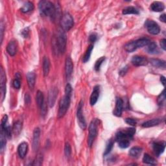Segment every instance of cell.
I'll list each match as a JSON object with an SVG mask.
<instances>
[{"label":"cell","mask_w":166,"mask_h":166,"mask_svg":"<svg viewBox=\"0 0 166 166\" xmlns=\"http://www.w3.org/2000/svg\"><path fill=\"white\" fill-rule=\"evenodd\" d=\"M139 10L133 7H126L123 10V14H139Z\"/></svg>","instance_id":"cell-31"},{"label":"cell","mask_w":166,"mask_h":166,"mask_svg":"<svg viewBox=\"0 0 166 166\" xmlns=\"http://www.w3.org/2000/svg\"><path fill=\"white\" fill-rule=\"evenodd\" d=\"M50 70V60L48 56H44L43 59V73L44 76L48 75Z\"/></svg>","instance_id":"cell-22"},{"label":"cell","mask_w":166,"mask_h":166,"mask_svg":"<svg viewBox=\"0 0 166 166\" xmlns=\"http://www.w3.org/2000/svg\"><path fill=\"white\" fill-rule=\"evenodd\" d=\"M128 69H129V68H128V66H127L124 67V68H123L121 70H120V71L119 73V75H121V76H124L125 75V74L127 73V72L128 71Z\"/></svg>","instance_id":"cell-42"},{"label":"cell","mask_w":166,"mask_h":166,"mask_svg":"<svg viewBox=\"0 0 166 166\" xmlns=\"http://www.w3.org/2000/svg\"><path fill=\"white\" fill-rule=\"evenodd\" d=\"M55 42L56 48L58 50L59 53L60 54H64L66 49L67 37L65 31L61 28L59 29L58 31H57Z\"/></svg>","instance_id":"cell-3"},{"label":"cell","mask_w":166,"mask_h":166,"mask_svg":"<svg viewBox=\"0 0 166 166\" xmlns=\"http://www.w3.org/2000/svg\"><path fill=\"white\" fill-rule=\"evenodd\" d=\"M6 136H5V133L1 131V135H0V145H1V152L2 153L3 152V151L5 149V146H6Z\"/></svg>","instance_id":"cell-34"},{"label":"cell","mask_w":166,"mask_h":166,"mask_svg":"<svg viewBox=\"0 0 166 166\" xmlns=\"http://www.w3.org/2000/svg\"><path fill=\"white\" fill-rule=\"evenodd\" d=\"M27 81L29 88L33 90L35 86L36 74L33 72H29L27 74Z\"/></svg>","instance_id":"cell-18"},{"label":"cell","mask_w":166,"mask_h":166,"mask_svg":"<svg viewBox=\"0 0 166 166\" xmlns=\"http://www.w3.org/2000/svg\"><path fill=\"white\" fill-rule=\"evenodd\" d=\"M29 29L28 28H26L25 29L22 31V35L24 36V37L26 38L29 36Z\"/></svg>","instance_id":"cell-46"},{"label":"cell","mask_w":166,"mask_h":166,"mask_svg":"<svg viewBox=\"0 0 166 166\" xmlns=\"http://www.w3.org/2000/svg\"><path fill=\"white\" fill-rule=\"evenodd\" d=\"M157 102L158 105L160 106H164L165 104V90H163L162 92L159 95L157 99Z\"/></svg>","instance_id":"cell-35"},{"label":"cell","mask_w":166,"mask_h":166,"mask_svg":"<svg viewBox=\"0 0 166 166\" xmlns=\"http://www.w3.org/2000/svg\"><path fill=\"white\" fill-rule=\"evenodd\" d=\"M132 64L135 66H146L148 64V60L144 56H134L133 57L131 60Z\"/></svg>","instance_id":"cell-14"},{"label":"cell","mask_w":166,"mask_h":166,"mask_svg":"<svg viewBox=\"0 0 166 166\" xmlns=\"http://www.w3.org/2000/svg\"><path fill=\"white\" fill-rule=\"evenodd\" d=\"M22 129V122L20 121H17L14 123L13 127V133L18 136L20 134Z\"/></svg>","instance_id":"cell-29"},{"label":"cell","mask_w":166,"mask_h":166,"mask_svg":"<svg viewBox=\"0 0 166 166\" xmlns=\"http://www.w3.org/2000/svg\"><path fill=\"white\" fill-rule=\"evenodd\" d=\"M99 92H100L99 86H95V87L94 88L92 93H91V96H90V103L91 106H94L96 104L97 100H98L99 99Z\"/></svg>","instance_id":"cell-16"},{"label":"cell","mask_w":166,"mask_h":166,"mask_svg":"<svg viewBox=\"0 0 166 166\" xmlns=\"http://www.w3.org/2000/svg\"><path fill=\"white\" fill-rule=\"evenodd\" d=\"M113 145H114L113 141H112V140L108 141V142L107 143V144H106V146L105 151L104 152V156L108 155V154L111 152L112 148H113Z\"/></svg>","instance_id":"cell-38"},{"label":"cell","mask_w":166,"mask_h":166,"mask_svg":"<svg viewBox=\"0 0 166 166\" xmlns=\"http://www.w3.org/2000/svg\"><path fill=\"white\" fill-rule=\"evenodd\" d=\"M34 9V5L32 2H27L24 4L23 7L21 8V11L23 13H27Z\"/></svg>","instance_id":"cell-28"},{"label":"cell","mask_w":166,"mask_h":166,"mask_svg":"<svg viewBox=\"0 0 166 166\" xmlns=\"http://www.w3.org/2000/svg\"><path fill=\"white\" fill-rule=\"evenodd\" d=\"M161 121H160V119H152L151 120H149L147 122H144L142 124V127L144 128H149V127H154V126L158 125Z\"/></svg>","instance_id":"cell-24"},{"label":"cell","mask_w":166,"mask_h":166,"mask_svg":"<svg viewBox=\"0 0 166 166\" xmlns=\"http://www.w3.org/2000/svg\"><path fill=\"white\" fill-rule=\"evenodd\" d=\"M40 137H41V130L39 128H36L34 130L33 137V149L35 151H37L38 149Z\"/></svg>","instance_id":"cell-12"},{"label":"cell","mask_w":166,"mask_h":166,"mask_svg":"<svg viewBox=\"0 0 166 166\" xmlns=\"http://www.w3.org/2000/svg\"><path fill=\"white\" fill-rule=\"evenodd\" d=\"M43 161V156L42 154H38L36 160L34 161V163L33 164V165H41L42 164Z\"/></svg>","instance_id":"cell-39"},{"label":"cell","mask_w":166,"mask_h":166,"mask_svg":"<svg viewBox=\"0 0 166 166\" xmlns=\"http://www.w3.org/2000/svg\"><path fill=\"white\" fill-rule=\"evenodd\" d=\"M59 90L56 88H53L50 90L49 91L48 95V105L50 108L53 107L55 105V103L56 100V97L58 96Z\"/></svg>","instance_id":"cell-10"},{"label":"cell","mask_w":166,"mask_h":166,"mask_svg":"<svg viewBox=\"0 0 166 166\" xmlns=\"http://www.w3.org/2000/svg\"><path fill=\"white\" fill-rule=\"evenodd\" d=\"M136 133L134 128H129L126 130H119L116 135V140L118 143L119 147L126 149L130 145V141L133 139Z\"/></svg>","instance_id":"cell-1"},{"label":"cell","mask_w":166,"mask_h":166,"mask_svg":"<svg viewBox=\"0 0 166 166\" xmlns=\"http://www.w3.org/2000/svg\"><path fill=\"white\" fill-rule=\"evenodd\" d=\"M147 51L150 54L158 53L159 50L156 44L154 42H150L147 45Z\"/></svg>","instance_id":"cell-26"},{"label":"cell","mask_w":166,"mask_h":166,"mask_svg":"<svg viewBox=\"0 0 166 166\" xmlns=\"http://www.w3.org/2000/svg\"><path fill=\"white\" fill-rule=\"evenodd\" d=\"M160 20H161L162 22L165 23L166 22V17H165V14H163L161 16H160Z\"/></svg>","instance_id":"cell-48"},{"label":"cell","mask_w":166,"mask_h":166,"mask_svg":"<svg viewBox=\"0 0 166 166\" xmlns=\"http://www.w3.org/2000/svg\"><path fill=\"white\" fill-rule=\"evenodd\" d=\"M64 153L66 157H70L71 154V147L69 143H66L64 147Z\"/></svg>","instance_id":"cell-40"},{"label":"cell","mask_w":166,"mask_h":166,"mask_svg":"<svg viewBox=\"0 0 166 166\" xmlns=\"http://www.w3.org/2000/svg\"><path fill=\"white\" fill-rule=\"evenodd\" d=\"M145 26L147 31L151 35H156L160 33V28L156 22L153 20H147L145 23Z\"/></svg>","instance_id":"cell-9"},{"label":"cell","mask_w":166,"mask_h":166,"mask_svg":"<svg viewBox=\"0 0 166 166\" xmlns=\"http://www.w3.org/2000/svg\"><path fill=\"white\" fill-rule=\"evenodd\" d=\"M98 123H99L98 119H93L90 124L89 134H88V144L90 147H91V146H92L97 136V134H98V130H97Z\"/></svg>","instance_id":"cell-5"},{"label":"cell","mask_w":166,"mask_h":166,"mask_svg":"<svg viewBox=\"0 0 166 166\" xmlns=\"http://www.w3.org/2000/svg\"><path fill=\"white\" fill-rule=\"evenodd\" d=\"M71 94L65 93L64 96L62 97L59 101V108L58 112V118H61L64 117L66 114L68 110L69 109L70 103H71Z\"/></svg>","instance_id":"cell-4"},{"label":"cell","mask_w":166,"mask_h":166,"mask_svg":"<svg viewBox=\"0 0 166 166\" xmlns=\"http://www.w3.org/2000/svg\"><path fill=\"white\" fill-rule=\"evenodd\" d=\"M1 44L3 42V33H4V25H3V21L1 22Z\"/></svg>","instance_id":"cell-44"},{"label":"cell","mask_w":166,"mask_h":166,"mask_svg":"<svg viewBox=\"0 0 166 166\" xmlns=\"http://www.w3.org/2000/svg\"><path fill=\"white\" fill-rule=\"evenodd\" d=\"M93 49H94L93 45H90V46L88 48L87 51H86V53L83 56V61L84 63H87V62L89 61V60L90 59V56H91V52H92V51H93Z\"/></svg>","instance_id":"cell-32"},{"label":"cell","mask_w":166,"mask_h":166,"mask_svg":"<svg viewBox=\"0 0 166 166\" xmlns=\"http://www.w3.org/2000/svg\"><path fill=\"white\" fill-rule=\"evenodd\" d=\"M160 81H161V83H162V84L164 86H165V77H164V76L160 77Z\"/></svg>","instance_id":"cell-49"},{"label":"cell","mask_w":166,"mask_h":166,"mask_svg":"<svg viewBox=\"0 0 166 166\" xmlns=\"http://www.w3.org/2000/svg\"><path fill=\"white\" fill-rule=\"evenodd\" d=\"M36 101H37V103L40 109L44 106V105L45 104V101H44V96L43 93L41 91L38 90V92L37 94V97H36Z\"/></svg>","instance_id":"cell-23"},{"label":"cell","mask_w":166,"mask_h":166,"mask_svg":"<svg viewBox=\"0 0 166 166\" xmlns=\"http://www.w3.org/2000/svg\"><path fill=\"white\" fill-rule=\"evenodd\" d=\"M7 51L10 56H14L17 52V43L16 41H10L7 46Z\"/></svg>","instance_id":"cell-19"},{"label":"cell","mask_w":166,"mask_h":166,"mask_svg":"<svg viewBox=\"0 0 166 166\" xmlns=\"http://www.w3.org/2000/svg\"><path fill=\"white\" fill-rule=\"evenodd\" d=\"M89 40L91 42L94 43L97 41V36L95 35H91L89 37Z\"/></svg>","instance_id":"cell-45"},{"label":"cell","mask_w":166,"mask_h":166,"mask_svg":"<svg viewBox=\"0 0 166 166\" xmlns=\"http://www.w3.org/2000/svg\"><path fill=\"white\" fill-rule=\"evenodd\" d=\"M150 42H150L149 40L147 39V38H140V39H138V40H137V41H134V43H135V45H136L137 49L140 48L145 47Z\"/></svg>","instance_id":"cell-27"},{"label":"cell","mask_w":166,"mask_h":166,"mask_svg":"<svg viewBox=\"0 0 166 166\" xmlns=\"http://www.w3.org/2000/svg\"><path fill=\"white\" fill-rule=\"evenodd\" d=\"M151 64L155 68H162V69L165 70L166 68L165 61L157 59H151L150 60Z\"/></svg>","instance_id":"cell-20"},{"label":"cell","mask_w":166,"mask_h":166,"mask_svg":"<svg viewBox=\"0 0 166 166\" xmlns=\"http://www.w3.org/2000/svg\"><path fill=\"white\" fill-rule=\"evenodd\" d=\"M21 75L19 73H17L16 75V79L13 81V87L16 89H20L21 87V82H20Z\"/></svg>","instance_id":"cell-36"},{"label":"cell","mask_w":166,"mask_h":166,"mask_svg":"<svg viewBox=\"0 0 166 166\" xmlns=\"http://www.w3.org/2000/svg\"><path fill=\"white\" fill-rule=\"evenodd\" d=\"M6 74H5V71H4L3 67H2L1 71H0V87H1L2 102L5 99V95H6Z\"/></svg>","instance_id":"cell-8"},{"label":"cell","mask_w":166,"mask_h":166,"mask_svg":"<svg viewBox=\"0 0 166 166\" xmlns=\"http://www.w3.org/2000/svg\"><path fill=\"white\" fill-rule=\"evenodd\" d=\"M25 101L26 104H29L31 102V97H30V95L28 94H26L25 95Z\"/></svg>","instance_id":"cell-47"},{"label":"cell","mask_w":166,"mask_h":166,"mask_svg":"<svg viewBox=\"0 0 166 166\" xmlns=\"http://www.w3.org/2000/svg\"><path fill=\"white\" fill-rule=\"evenodd\" d=\"M105 60V58L104 56H102L101 57L100 59H99L98 60H97L95 62V66H94V69L95 71H98L100 70V68H101V66L102 65V63L104 62Z\"/></svg>","instance_id":"cell-37"},{"label":"cell","mask_w":166,"mask_h":166,"mask_svg":"<svg viewBox=\"0 0 166 166\" xmlns=\"http://www.w3.org/2000/svg\"><path fill=\"white\" fill-rule=\"evenodd\" d=\"M123 110V101L122 98H117L116 102V106L114 108L113 114L117 117H121Z\"/></svg>","instance_id":"cell-13"},{"label":"cell","mask_w":166,"mask_h":166,"mask_svg":"<svg viewBox=\"0 0 166 166\" xmlns=\"http://www.w3.org/2000/svg\"><path fill=\"white\" fill-rule=\"evenodd\" d=\"M125 122L131 126H135L137 124V120L133 118H127L125 119Z\"/></svg>","instance_id":"cell-41"},{"label":"cell","mask_w":166,"mask_h":166,"mask_svg":"<svg viewBox=\"0 0 166 166\" xmlns=\"http://www.w3.org/2000/svg\"><path fill=\"white\" fill-rule=\"evenodd\" d=\"M165 148V143L164 141H157L154 142L152 144L153 151L157 156H159L160 154H162Z\"/></svg>","instance_id":"cell-11"},{"label":"cell","mask_w":166,"mask_h":166,"mask_svg":"<svg viewBox=\"0 0 166 166\" xmlns=\"http://www.w3.org/2000/svg\"><path fill=\"white\" fill-rule=\"evenodd\" d=\"M83 101H81L77 107V118L79 127H81V129L85 130L86 128H87V123H86V120L83 115Z\"/></svg>","instance_id":"cell-7"},{"label":"cell","mask_w":166,"mask_h":166,"mask_svg":"<svg viewBox=\"0 0 166 166\" xmlns=\"http://www.w3.org/2000/svg\"><path fill=\"white\" fill-rule=\"evenodd\" d=\"M143 162L146 164H149L154 165L156 164V160L150 155H149L148 154H145L144 158H143Z\"/></svg>","instance_id":"cell-30"},{"label":"cell","mask_w":166,"mask_h":166,"mask_svg":"<svg viewBox=\"0 0 166 166\" xmlns=\"http://www.w3.org/2000/svg\"><path fill=\"white\" fill-rule=\"evenodd\" d=\"M142 152V148L140 147H134L131 148L129 151V155L134 158H138Z\"/></svg>","instance_id":"cell-25"},{"label":"cell","mask_w":166,"mask_h":166,"mask_svg":"<svg viewBox=\"0 0 166 166\" xmlns=\"http://www.w3.org/2000/svg\"><path fill=\"white\" fill-rule=\"evenodd\" d=\"M124 48H125V51H127L128 53H133L137 49V48H136V45H135L134 41L131 42H129L127 44H125Z\"/></svg>","instance_id":"cell-33"},{"label":"cell","mask_w":166,"mask_h":166,"mask_svg":"<svg viewBox=\"0 0 166 166\" xmlns=\"http://www.w3.org/2000/svg\"><path fill=\"white\" fill-rule=\"evenodd\" d=\"M60 25L61 29L65 32L69 31L74 25L73 17L69 13H65L61 16L60 20Z\"/></svg>","instance_id":"cell-6"},{"label":"cell","mask_w":166,"mask_h":166,"mask_svg":"<svg viewBox=\"0 0 166 166\" xmlns=\"http://www.w3.org/2000/svg\"><path fill=\"white\" fill-rule=\"evenodd\" d=\"M73 64L71 59L70 56H68L66 59L65 63V71L67 79H69L73 73Z\"/></svg>","instance_id":"cell-15"},{"label":"cell","mask_w":166,"mask_h":166,"mask_svg":"<svg viewBox=\"0 0 166 166\" xmlns=\"http://www.w3.org/2000/svg\"><path fill=\"white\" fill-rule=\"evenodd\" d=\"M28 144L26 142H22L18 145V152L21 158H24L28 152Z\"/></svg>","instance_id":"cell-17"},{"label":"cell","mask_w":166,"mask_h":166,"mask_svg":"<svg viewBox=\"0 0 166 166\" xmlns=\"http://www.w3.org/2000/svg\"><path fill=\"white\" fill-rule=\"evenodd\" d=\"M38 9L42 15L49 16L53 20L56 19L57 16H59L60 13V10L58 7L49 1L42 0L40 2L38 3Z\"/></svg>","instance_id":"cell-2"},{"label":"cell","mask_w":166,"mask_h":166,"mask_svg":"<svg viewBox=\"0 0 166 166\" xmlns=\"http://www.w3.org/2000/svg\"><path fill=\"white\" fill-rule=\"evenodd\" d=\"M160 46H161V48L164 50H166V40L165 39H162L160 41Z\"/></svg>","instance_id":"cell-43"},{"label":"cell","mask_w":166,"mask_h":166,"mask_svg":"<svg viewBox=\"0 0 166 166\" xmlns=\"http://www.w3.org/2000/svg\"><path fill=\"white\" fill-rule=\"evenodd\" d=\"M164 9V4L162 2H154L151 5V9L154 12H162Z\"/></svg>","instance_id":"cell-21"}]
</instances>
